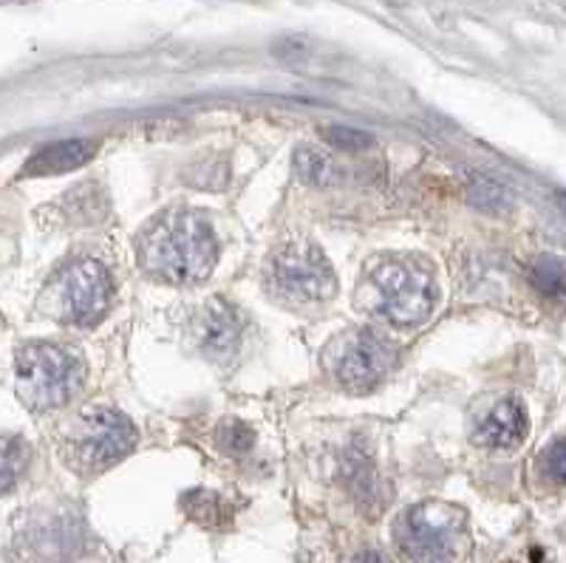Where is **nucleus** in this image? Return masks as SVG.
Instances as JSON below:
<instances>
[{"label":"nucleus","mask_w":566,"mask_h":563,"mask_svg":"<svg viewBox=\"0 0 566 563\" xmlns=\"http://www.w3.org/2000/svg\"><path fill=\"white\" fill-rule=\"evenodd\" d=\"M538 468L544 473V479L566 487V439H558V442H553L541 453Z\"/></svg>","instance_id":"obj_20"},{"label":"nucleus","mask_w":566,"mask_h":563,"mask_svg":"<svg viewBox=\"0 0 566 563\" xmlns=\"http://www.w3.org/2000/svg\"><path fill=\"white\" fill-rule=\"evenodd\" d=\"M219 243L205 216L190 210L156 218L139 238V267L161 281L187 286L199 283L216 267Z\"/></svg>","instance_id":"obj_1"},{"label":"nucleus","mask_w":566,"mask_h":563,"mask_svg":"<svg viewBox=\"0 0 566 563\" xmlns=\"http://www.w3.org/2000/svg\"><path fill=\"white\" fill-rule=\"evenodd\" d=\"M527 430V410H524V405L518 403V399L510 397L502 399V403L495 405V408L484 416V423L479 425L476 430V442L484 445V448L507 450L515 448V445H522Z\"/></svg>","instance_id":"obj_10"},{"label":"nucleus","mask_w":566,"mask_h":563,"mask_svg":"<svg viewBox=\"0 0 566 563\" xmlns=\"http://www.w3.org/2000/svg\"><path fill=\"white\" fill-rule=\"evenodd\" d=\"M558 205L564 207V212H566V192H558Z\"/></svg>","instance_id":"obj_22"},{"label":"nucleus","mask_w":566,"mask_h":563,"mask_svg":"<svg viewBox=\"0 0 566 563\" xmlns=\"http://www.w3.org/2000/svg\"><path fill=\"white\" fill-rule=\"evenodd\" d=\"M321 139L332 150H343V154H363V150L374 148L371 134H366L360 128H348V125H328V128H321Z\"/></svg>","instance_id":"obj_18"},{"label":"nucleus","mask_w":566,"mask_h":563,"mask_svg":"<svg viewBox=\"0 0 566 563\" xmlns=\"http://www.w3.org/2000/svg\"><path fill=\"white\" fill-rule=\"evenodd\" d=\"M134 445L136 428L128 416L111 408H97L85 410L71 436L69 450L77 468L94 473V470H108L111 465L123 461L134 450Z\"/></svg>","instance_id":"obj_5"},{"label":"nucleus","mask_w":566,"mask_h":563,"mask_svg":"<svg viewBox=\"0 0 566 563\" xmlns=\"http://www.w3.org/2000/svg\"><path fill=\"white\" fill-rule=\"evenodd\" d=\"M114 301V278L99 261H80L60 278V303L71 323L97 326Z\"/></svg>","instance_id":"obj_7"},{"label":"nucleus","mask_w":566,"mask_h":563,"mask_svg":"<svg viewBox=\"0 0 566 563\" xmlns=\"http://www.w3.org/2000/svg\"><path fill=\"white\" fill-rule=\"evenodd\" d=\"M29 461V448L18 436H0V493H9L23 476Z\"/></svg>","instance_id":"obj_17"},{"label":"nucleus","mask_w":566,"mask_h":563,"mask_svg":"<svg viewBox=\"0 0 566 563\" xmlns=\"http://www.w3.org/2000/svg\"><path fill=\"white\" fill-rule=\"evenodd\" d=\"M295 174L297 179L315 187H328L340 179L332 156H328L326 150L312 148V145H301V148L295 150Z\"/></svg>","instance_id":"obj_14"},{"label":"nucleus","mask_w":566,"mask_h":563,"mask_svg":"<svg viewBox=\"0 0 566 563\" xmlns=\"http://www.w3.org/2000/svg\"><path fill=\"white\" fill-rule=\"evenodd\" d=\"M394 365V348L371 332H354L335 354V377L352 390H368L382 383Z\"/></svg>","instance_id":"obj_8"},{"label":"nucleus","mask_w":566,"mask_h":563,"mask_svg":"<svg viewBox=\"0 0 566 563\" xmlns=\"http://www.w3.org/2000/svg\"><path fill=\"white\" fill-rule=\"evenodd\" d=\"M97 156V142L91 139H63L54 145L34 150L32 159L23 165V176H60L88 165Z\"/></svg>","instance_id":"obj_11"},{"label":"nucleus","mask_w":566,"mask_h":563,"mask_svg":"<svg viewBox=\"0 0 566 563\" xmlns=\"http://www.w3.org/2000/svg\"><path fill=\"white\" fill-rule=\"evenodd\" d=\"M394 538L411 563H457L462 552V512L451 504L424 501L399 515Z\"/></svg>","instance_id":"obj_4"},{"label":"nucleus","mask_w":566,"mask_h":563,"mask_svg":"<svg viewBox=\"0 0 566 563\" xmlns=\"http://www.w3.org/2000/svg\"><path fill=\"white\" fill-rule=\"evenodd\" d=\"M29 550L43 563H69L80 552V524L77 519L54 512L29 526Z\"/></svg>","instance_id":"obj_9"},{"label":"nucleus","mask_w":566,"mask_h":563,"mask_svg":"<svg viewBox=\"0 0 566 563\" xmlns=\"http://www.w3.org/2000/svg\"><path fill=\"white\" fill-rule=\"evenodd\" d=\"M346 563H391V561H388V557L377 550H363V552H357V555L348 557Z\"/></svg>","instance_id":"obj_21"},{"label":"nucleus","mask_w":566,"mask_h":563,"mask_svg":"<svg viewBox=\"0 0 566 563\" xmlns=\"http://www.w3.org/2000/svg\"><path fill=\"white\" fill-rule=\"evenodd\" d=\"M368 306L397 329H417L433 314L439 286L431 267L413 258H382L368 269Z\"/></svg>","instance_id":"obj_2"},{"label":"nucleus","mask_w":566,"mask_h":563,"mask_svg":"<svg viewBox=\"0 0 566 563\" xmlns=\"http://www.w3.org/2000/svg\"><path fill=\"white\" fill-rule=\"evenodd\" d=\"M20 399L34 410H52L69 403L83 383V363L74 352L49 343L20 348L14 363Z\"/></svg>","instance_id":"obj_3"},{"label":"nucleus","mask_w":566,"mask_h":563,"mask_svg":"<svg viewBox=\"0 0 566 563\" xmlns=\"http://www.w3.org/2000/svg\"><path fill=\"white\" fill-rule=\"evenodd\" d=\"M530 283L549 301H566V261L555 256H538L530 263Z\"/></svg>","instance_id":"obj_15"},{"label":"nucleus","mask_w":566,"mask_h":563,"mask_svg":"<svg viewBox=\"0 0 566 563\" xmlns=\"http://www.w3.org/2000/svg\"><path fill=\"white\" fill-rule=\"evenodd\" d=\"M272 281L292 301H326L337 278L328 258L312 241H292L272 258Z\"/></svg>","instance_id":"obj_6"},{"label":"nucleus","mask_w":566,"mask_h":563,"mask_svg":"<svg viewBox=\"0 0 566 563\" xmlns=\"http://www.w3.org/2000/svg\"><path fill=\"white\" fill-rule=\"evenodd\" d=\"M346 481L352 487L354 501H360L366 510H377L380 507V490H377V476L368 459L363 453H352L346 459Z\"/></svg>","instance_id":"obj_16"},{"label":"nucleus","mask_w":566,"mask_h":563,"mask_svg":"<svg viewBox=\"0 0 566 563\" xmlns=\"http://www.w3.org/2000/svg\"><path fill=\"white\" fill-rule=\"evenodd\" d=\"M468 201L482 212H493V216H504V212L513 210V192L502 181L482 174L468 176Z\"/></svg>","instance_id":"obj_13"},{"label":"nucleus","mask_w":566,"mask_h":563,"mask_svg":"<svg viewBox=\"0 0 566 563\" xmlns=\"http://www.w3.org/2000/svg\"><path fill=\"white\" fill-rule=\"evenodd\" d=\"M219 445L227 453H247V450L255 445V434H252L250 425L244 423H224L219 428Z\"/></svg>","instance_id":"obj_19"},{"label":"nucleus","mask_w":566,"mask_h":563,"mask_svg":"<svg viewBox=\"0 0 566 563\" xmlns=\"http://www.w3.org/2000/svg\"><path fill=\"white\" fill-rule=\"evenodd\" d=\"M196 332H199L201 348L212 357H230L239 348L241 323L224 301H210L201 309Z\"/></svg>","instance_id":"obj_12"}]
</instances>
